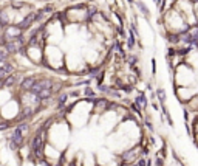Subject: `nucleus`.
<instances>
[{
  "mask_svg": "<svg viewBox=\"0 0 198 166\" xmlns=\"http://www.w3.org/2000/svg\"><path fill=\"white\" fill-rule=\"evenodd\" d=\"M138 147H135V149H132V151H127L125 154L122 155V158H124V161H132V160H135V155H138Z\"/></svg>",
  "mask_w": 198,
  "mask_h": 166,
  "instance_id": "obj_10",
  "label": "nucleus"
},
{
  "mask_svg": "<svg viewBox=\"0 0 198 166\" xmlns=\"http://www.w3.org/2000/svg\"><path fill=\"white\" fill-rule=\"evenodd\" d=\"M99 92H102V93H109V87L107 86H99Z\"/></svg>",
  "mask_w": 198,
  "mask_h": 166,
  "instance_id": "obj_19",
  "label": "nucleus"
},
{
  "mask_svg": "<svg viewBox=\"0 0 198 166\" xmlns=\"http://www.w3.org/2000/svg\"><path fill=\"white\" fill-rule=\"evenodd\" d=\"M136 104H138L139 107H146V98H144V95H139V96L136 98Z\"/></svg>",
  "mask_w": 198,
  "mask_h": 166,
  "instance_id": "obj_16",
  "label": "nucleus"
},
{
  "mask_svg": "<svg viewBox=\"0 0 198 166\" xmlns=\"http://www.w3.org/2000/svg\"><path fill=\"white\" fill-rule=\"evenodd\" d=\"M12 2H19V0H12Z\"/></svg>",
  "mask_w": 198,
  "mask_h": 166,
  "instance_id": "obj_23",
  "label": "nucleus"
},
{
  "mask_svg": "<svg viewBox=\"0 0 198 166\" xmlns=\"http://www.w3.org/2000/svg\"><path fill=\"white\" fill-rule=\"evenodd\" d=\"M67 98H68V93H62V95L59 96V100H57V109L59 110L67 104Z\"/></svg>",
  "mask_w": 198,
  "mask_h": 166,
  "instance_id": "obj_12",
  "label": "nucleus"
},
{
  "mask_svg": "<svg viewBox=\"0 0 198 166\" xmlns=\"http://www.w3.org/2000/svg\"><path fill=\"white\" fill-rule=\"evenodd\" d=\"M53 86H54V84H53L51 79H37V81H36V84L33 86V89H31L30 93H33V95L37 96L39 92L45 90V89H53Z\"/></svg>",
  "mask_w": 198,
  "mask_h": 166,
  "instance_id": "obj_3",
  "label": "nucleus"
},
{
  "mask_svg": "<svg viewBox=\"0 0 198 166\" xmlns=\"http://www.w3.org/2000/svg\"><path fill=\"white\" fill-rule=\"evenodd\" d=\"M0 129H8V123H5V121H3V123H0Z\"/></svg>",
  "mask_w": 198,
  "mask_h": 166,
  "instance_id": "obj_21",
  "label": "nucleus"
},
{
  "mask_svg": "<svg viewBox=\"0 0 198 166\" xmlns=\"http://www.w3.org/2000/svg\"><path fill=\"white\" fill-rule=\"evenodd\" d=\"M156 93H158V98H160V101H161V102H164V101H166V93H164V90H163V89H158V92H156Z\"/></svg>",
  "mask_w": 198,
  "mask_h": 166,
  "instance_id": "obj_17",
  "label": "nucleus"
},
{
  "mask_svg": "<svg viewBox=\"0 0 198 166\" xmlns=\"http://www.w3.org/2000/svg\"><path fill=\"white\" fill-rule=\"evenodd\" d=\"M16 82H17V76L10 75V76H8V78L5 79V86H3V87L11 89V87H14V86H16Z\"/></svg>",
  "mask_w": 198,
  "mask_h": 166,
  "instance_id": "obj_11",
  "label": "nucleus"
},
{
  "mask_svg": "<svg viewBox=\"0 0 198 166\" xmlns=\"http://www.w3.org/2000/svg\"><path fill=\"white\" fill-rule=\"evenodd\" d=\"M138 5H139V8H141V11H144V14H148V11H147V8H146V6H144V5H142V3H138Z\"/></svg>",
  "mask_w": 198,
  "mask_h": 166,
  "instance_id": "obj_20",
  "label": "nucleus"
},
{
  "mask_svg": "<svg viewBox=\"0 0 198 166\" xmlns=\"http://www.w3.org/2000/svg\"><path fill=\"white\" fill-rule=\"evenodd\" d=\"M22 47H23V37H22V36H20L19 39L11 40V42H6L5 44V48H6L8 53H17V51L22 50Z\"/></svg>",
  "mask_w": 198,
  "mask_h": 166,
  "instance_id": "obj_4",
  "label": "nucleus"
},
{
  "mask_svg": "<svg viewBox=\"0 0 198 166\" xmlns=\"http://www.w3.org/2000/svg\"><path fill=\"white\" fill-rule=\"evenodd\" d=\"M94 12H96V8H94V6H90L88 11H87V14H85V19L90 20V19H91V17L94 16Z\"/></svg>",
  "mask_w": 198,
  "mask_h": 166,
  "instance_id": "obj_15",
  "label": "nucleus"
},
{
  "mask_svg": "<svg viewBox=\"0 0 198 166\" xmlns=\"http://www.w3.org/2000/svg\"><path fill=\"white\" fill-rule=\"evenodd\" d=\"M20 36H22V31L17 28V26H10V28L5 31V34H3V39H5V42H11V40L19 39Z\"/></svg>",
  "mask_w": 198,
  "mask_h": 166,
  "instance_id": "obj_5",
  "label": "nucleus"
},
{
  "mask_svg": "<svg viewBox=\"0 0 198 166\" xmlns=\"http://www.w3.org/2000/svg\"><path fill=\"white\" fill-rule=\"evenodd\" d=\"M33 22H34V12H33V14H28V16H26L25 19L22 20L19 25H17V28H19L20 31H23V30H26V28H30V25L33 24Z\"/></svg>",
  "mask_w": 198,
  "mask_h": 166,
  "instance_id": "obj_8",
  "label": "nucleus"
},
{
  "mask_svg": "<svg viewBox=\"0 0 198 166\" xmlns=\"http://www.w3.org/2000/svg\"><path fill=\"white\" fill-rule=\"evenodd\" d=\"M6 25H8V16H6L5 11H2V12H0V26L5 28Z\"/></svg>",
  "mask_w": 198,
  "mask_h": 166,
  "instance_id": "obj_14",
  "label": "nucleus"
},
{
  "mask_svg": "<svg viewBox=\"0 0 198 166\" xmlns=\"http://www.w3.org/2000/svg\"><path fill=\"white\" fill-rule=\"evenodd\" d=\"M84 93H85V96H90V98H93V96H94V92L91 90V89H88V87L84 90Z\"/></svg>",
  "mask_w": 198,
  "mask_h": 166,
  "instance_id": "obj_18",
  "label": "nucleus"
},
{
  "mask_svg": "<svg viewBox=\"0 0 198 166\" xmlns=\"http://www.w3.org/2000/svg\"><path fill=\"white\" fill-rule=\"evenodd\" d=\"M26 131H28V124L26 123H20L19 126H16L14 129H12L11 137H10V147L12 151H17L22 145H23Z\"/></svg>",
  "mask_w": 198,
  "mask_h": 166,
  "instance_id": "obj_1",
  "label": "nucleus"
},
{
  "mask_svg": "<svg viewBox=\"0 0 198 166\" xmlns=\"http://www.w3.org/2000/svg\"><path fill=\"white\" fill-rule=\"evenodd\" d=\"M8 55H10V53L6 51V48L5 47H0V62H6Z\"/></svg>",
  "mask_w": 198,
  "mask_h": 166,
  "instance_id": "obj_13",
  "label": "nucleus"
},
{
  "mask_svg": "<svg viewBox=\"0 0 198 166\" xmlns=\"http://www.w3.org/2000/svg\"><path fill=\"white\" fill-rule=\"evenodd\" d=\"M36 79L34 76H26V78L22 79V82H20V89L23 92H31V89H33V86L36 84Z\"/></svg>",
  "mask_w": 198,
  "mask_h": 166,
  "instance_id": "obj_6",
  "label": "nucleus"
},
{
  "mask_svg": "<svg viewBox=\"0 0 198 166\" xmlns=\"http://www.w3.org/2000/svg\"><path fill=\"white\" fill-rule=\"evenodd\" d=\"M33 112H34V107H30V106H26L23 110L20 112V115H19V121H23L26 118H30V116H33Z\"/></svg>",
  "mask_w": 198,
  "mask_h": 166,
  "instance_id": "obj_9",
  "label": "nucleus"
},
{
  "mask_svg": "<svg viewBox=\"0 0 198 166\" xmlns=\"http://www.w3.org/2000/svg\"><path fill=\"white\" fill-rule=\"evenodd\" d=\"M12 71H14V67H12V64H8V62H5V64L0 67V79H6L10 75H12Z\"/></svg>",
  "mask_w": 198,
  "mask_h": 166,
  "instance_id": "obj_7",
  "label": "nucleus"
},
{
  "mask_svg": "<svg viewBox=\"0 0 198 166\" xmlns=\"http://www.w3.org/2000/svg\"><path fill=\"white\" fill-rule=\"evenodd\" d=\"M54 166H64V165H62V163H57V165H54Z\"/></svg>",
  "mask_w": 198,
  "mask_h": 166,
  "instance_id": "obj_22",
  "label": "nucleus"
},
{
  "mask_svg": "<svg viewBox=\"0 0 198 166\" xmlns=\"http://www.w3.org/2000/svg\"><path fill=\"white\" fill-rule=\"evenodd\" d=\"M43 146H45V129L40 127L31 140V152L39 160H43Z\"/></svg>",
  "mask_w": 198,
  "mask_h": 166,
  "instance_id": "obj_2",
  "label": "nucleus"
}]
</instances>
